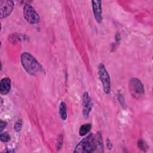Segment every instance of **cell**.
<instances>
[{
    "instance_id": "1",
    "label": "cell",
    "mask_w": 153,
    "mask_h": 153,
    "mask_svg": "<svg viewBox=\"0 0 153 153\" xmlns=\"http://www.w3.org/2000/svg\"><path fill=\"white\" fill-rule=\"evenodd\" d=\"M104 145L100 132L90 133L76 146L74 152H103Z\"/></svg>"
},
{
    "instance_id": "2",
    "label": "cell",
    "mask_w": 153,
    "mask_h": 153,
    "mask_svg": "<svg viewBox=\"0 0 153 153\" xmlns=\"http://www.w3.org/2000/svg\"><path fill=\"white\" fill-rule=\"evenodd\" d=\"M20 61L24 69L31 75H36L44 72L42 66L38 60L27 52H23L21 54Z\"/></svg>"
},
{
    "instance_id": "3",
    "label": "cell",
    "mask_w": 153,
    "mask_h": 153,
    "mask_svg": "<svg viewBox=\"0 0 153 153\" xmlns=\"http://www.w3.org/2000/svg\"><path fill=\"white\" fill-rule=\"evenodd\" d=\"M128 89L131 96L136 99L142 98L145 94L143 84L138 78H131L130 79Z\"/></svg>"
},
{
    "instance_id": "4",
    "label": "cell",
    "mask_w": 153,
    "mask_h": 153,
    "mask_svg": "<svg viewBox=\"0 0 153 153\" xmlns=\"http://www.w3.org/2000/svg\"><path fill=\"white\" fill-rule=\"evenodd\" d=\"M98 75L102 84L104 92L106 94H109L111 92V78L105 66L103 63L99 65Z\"/></svg>"
},
{
    "instance_id": "5",
    "label": "cell",
    "mask_w": 153,
    "mask_h": 153,
    "mask_svg": "<svg viewBox=\"0 0 153 153\" xmlns=\"http://www.w3.org/2000/svg\"><path fill=\"white\" fill-rule=\"evenodd\" d=\"M23 16L30 25H36L40 21V17L35 8L30 4H26L23 7Z\"/></svg>"
},
{
    "instance_id": "6",
    "label": "cell",
    "mask_w": 153,
    "mask_h": 153,
    "mask_svg": "<svg viewBox=\"0 0 153 153\" xmlns=\"http://www.w3.org/2000/svg\"><path fill=\"white\" fill-rule=\"evenodd\" d=\"M14 8V2L10 0H2L0 1V14L2 19L10 15Z\"/></svg>"
},
{
    "instance_id": "7",
    "label": "cell",
    "mask_w": 153,
    "mask_h": 153,
    "mask_svg": "<svg viewBox=\"0 0 153 153\" xmlns=\"http://www.w3.org/2000/svg\"><path fill=\"white\" fill-rule=\"evenodd\" d=\"M93 102L88 92L84 93L82 97V114L85 118H87L92 109Z\"/></svg>"
},
{
    "instance_id": "8",
    "label": "cell",
    "mask_w": 153,
    "mask_h": 153,
    "mask_svg": "<svg viewBox=\"0 0 153 153\" xmlns=\"http://www.w3.org/2000/svg\"><path fill=\"white\" fill-rule=\"evenodd\" d=\"M91 3L94 18L99 23H100L102 22V2L100 1H92Z\"/></svg>"
},
{
    "instance_id": "9",
    "label": "cell",
    "mask_w": 153,
    "mask_h": 153,
    "mask_svg": "<svg viewBox=\"0 0 153 153\" xmlns=\"http://www.w3.org/2000/svg\"><path fill=\"white\" fill-rule=\"evenodd\" d=\"M11 86V79L8 77H5L1 80L0 82V92L1 94L5 95L7 94L10 90Z\"/></svg>"
},
{
    "instance_id": "10",
    "label": "cell",
    "mask_w": 153,
    "mask_h": 153,
    "mask_svg": "<svg viewBox=\"0 0 153 153\" xmlns=\"http://www.w3.org/2000/svg\"><path fill=\"white\" fill-rule=\"evenodd\" d=\"M59 114L60 118L65 121L67 118V107L64 102H61L59 106Z\"/></svg>"
},
{
    "instance_id": "11",
    "label": "cell",
    "mask_w": 153,
    "mask_h": 153,
    "mask_svg": "<svg viewBox=\"0 0 153 153\" xmlns=\"http://www.w3.org/2000/svg\"><path fill=\"white\" fill-rule=\"evenodd\" d=\"M91 128V124L90 123H87L82 125L79 130V134L81 136H84L86 135L90 130Z\"/></svg>"
},
{
    "instance_id": "12",
    "label": "cell",
    "mask_w": 153,
    "mask_h": 153,
    "mask_svg": "<svg viewBox=\"0 0 153 153\" xmlns=\"http://www.w3.org/2000/svg\"><path fill=\"white\" fill-rule=\"evenodd\" d=\"M11 137L10 134L7 132L1 133L0 135V139L3 142H7L10 140Z\"/></svg>"
},
{
    "instance_id": "13",
    "label": "cell",
    "mask_w": 153,
    "mask_h": 153,
    "mask_svg": "<svg viewBox=\"0 0 153 153\" xmlns=\"http://www.w3.org/2000/svg\"><path fill=\"white\" fill-rule=\"evenodd\" d=\"M22 127V120H18L16 122L14 126V130L16 132H19L21 130Z\"/></svg>"
},
{
    "instance_id": "14",
    "label": "cell",
    "mask_w": 153,
    "mask_h": 153,
    "mask_svg": "<svg viewBox=\"0 0 153 153\" xmlns=\"http://www.w3.org/2000/svg\"><path fill=\"white\" fill-rule=\"evenodd\" d=\"M137 146L142 151H145L146 149H147V146H146V143L143 140H140L138 141Z\"/></svg>"
},
{
    "instance_id": "15",
    "label": "cell",
    "mask_w": 153,
    "mask_h": 153,
    "mask_svg": "<svg viewBox=\"0 0 153 153\" xmlns=\"http://www.w3.org/2000/svg\"><path fill=\"white\" fill-rule=\"evenodd\" d=\"M117 97H118V100H119V102H120V103H121V105H122V106H125L126 105V104H125V101H124V97H123V96L121 94H118V96H117Z\"/></svg>"
},
{
    "instance_id": "16",
    "label": "cell",
    "mask_w": 153,
    "mask_h": 153,
    "mask_svg": "<svg viewBox=\"0 0 153 153\" xmlns=\"http://www.w3.org/2000/svg\"><path fill=\"white\" fill-rule=\"evenodd\" d=\"M7 126V123L1 120V122H0V130H1V131H2Z\"/></svg>"
},
{
    "instance_id": "17",
    "label": "cell",
    "mask_w": 153,
    "mask_h": 153,
    "mask_svg": "<svg viewBox=\"0 0 153 153\" xmlns=\"http://www.w3.org/2000/svg\"><path fill=\"white\" fill-rule=\"evenodd\" d=\"M106 143H107L106 145H107V147H108V149H111L112 148V143H111V141H110L109 139H107Z\"/></svg>"
}]
</instances>
